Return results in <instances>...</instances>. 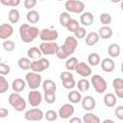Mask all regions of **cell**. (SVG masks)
Here are the masks:
<instances>
[{
    "mask_svg": "<svg viewBox=\"0 0 123 123\" xmlns=\"http://www.w3.org/2000/svg\"><path fill=\"white\" fill-rule=\"evenodd\" d=\"M78 46V40L74 36H69L66 37L63 44L62 46H59L58 51L56 53V56L60 60H66L71 56L76 48Z\"/></svg>",
    "mask_w": 123,
    "mask_h": 123,
    "instance_id": "obj_1",
    "label": "cell"
},
{
    "mask_svg": "<svg viewBox=\"0 0 123 123\" xmlns=\"http://www.w3.org/2000/svg\"><path fill=\"white\" fill-rule=\"evenodd\" d=\"M40 30L37 27L31 26L27 23L21 24L19 27V36L23 42L30 43L39 36Z\"/></svg>",
    "mask_w": 123,
    "mask_h": 123,
    "instance_id": "obj_2",
    "label": "cell"
},
{
    "mask_svg": "<svg viewBox=\"0 0 123 123\" xmlns=\"http://www.w3.org/2000/svg\"><path fill=\"white\" fill-rule=\"evenodd\" d=\"M9 104L16 111H22L26 109V101L24 98L19 94V92H12L9 95L8 98Z\"/></svg>",
    "mask_w": 123,
    "mask_h": 123,
    "instance_id": "obj_3",
    "label": "cell"
},
{
    "mask_svg": "<svg viewBox=\"0 0 123 123\" xmlns=\"http://www.w3.org/2000/svg\"><path fill=\"white\" fill-rule=\"evenodd\" d=\"M90 83L97 93L102 94V93L106 92L107 87H108V84H107V81L105 80V78L102 77L101 75H99V74L93 75L91 77Z\"/></svg>",
    "mask_w": 123,
    "mask_h": 123,
    "instance_id": "obj_4",
    "label": "cell"
},
{
    "mask_svg": "<svg viewBox=\"0 0 123 123\" xmlns=\"http://www.w3.org/2000/svg\"><path fill=\"white\" fill-rule=\"evenodd\" d=\"M25 81L31 89H37L41 85L42 78L39 73L32 71V72H28L25 75Z\"/></svg>",
    "mask_w": 123,
    "mask_h": 123,
    "instance_id": "obj_5",
    "label": "cell"
},
{
    "mask_svg": "<svg viewBox=\"0 0 123 123\" xmlns=\"http://www.w3.org/2000/svg\"><path fill=\"white\" fill-rule=\"evenodd\" d=\"M64 8L68 12L82 13L85 10V4L82 0H66L64 3Z\"/></svg>",
    "mask_w": 123,
    "mask_h": 123,
    "instance_id": "obj_6",
    "label": "cell"
},
{
    "mask_svg": "<svg viewBox=\"0 0 123 123\" xmlns=\"http://www.w3.org/2000/svg\"><path fill=\"white\" fill-rule=\"evenodd\" d=\"M60 78L62 80V86L66 89H72L75 86H76V82L74 80L73 74L71 73V71L66 70V71H62L60 74Z\"/></svg>",
    "mask_w": 123,
    "mask_h": 123,
    "instance_id": "obj_7",
    "label": "cell"
},
{
    "mask_svg": "<svg viewBox=\"0 0 123 123\" xmlns=\"http://www.w3.org/2000/svg\"><path fill=\"white\" fill-rule=\"evenodd\" d=\"M49 66H50L49 60L46 59V58H40L38 60H35V61L32 62L31 70L35 71V72H37V73H40V72H43L44 70L48 69Z\"/></svg>",
    "mask_w": 123,
    "mask_h": 123,
    "instance_id": "obj_8",
    "label": "cell"
},
{
    "mask_svg": "<svg viewBox=\"0 0 123 123\" xmlns=\"http://www.w3.org/2000/svg\"><path fill=\"white\" fill-rule=\"evenodd\" d=\"M38 47L41 50L43 55L50 56V55H54V54L56 55L59 45L55 41H42Z\"/></svg>",
    "mask_w": 123,
    "mask_h": 123,
    "instance_id": "obj_9",
    "label": "cell"
},
{
    "mask_svg": "<svg viewBox=\"0 0 123 123\" xmlns=\"http://www.w3.org/2000/svg\"><path fill=\"white\" fill-rule=\"evenodd\" d=\"M44 117V113L40 109L34 108L31 110H28L24 113V118L28 121H40Z\"/></svg>",
    "mask_w": 123,
    "mask_h": 123,
    "instance_id": "obj_10",
    "label": "cell"
},
{
    "mask_svg": "<svg viewBox=\"0 0 123 123\" xmlns=\"http://www.w3.org/2000/svg\"><path fill=\"white\" fill-rule=\"evenodd\" d=\"M38 37L42 41H55L58 38L59 34L54 29L44 28V29L40 30V33H39Z\"/></svg>",
    "mask_w": 123,
    "mask_h": 123,
    "instance_id": "obj_11",
    "label": "cell"
},
{
    "mask_svg": "<svg viewBox=\"0 0 123 123\" xmlns=\"http://www.w3.org/2000/svg\"><path fill=\"white\" fill-rule=\"evenodd\" d=\"M28 101L33 108L38 107L42 102V95L38 90L31 89V91L28 93Z\"/></svg>",
    "mask_w": 123,
    "mask_h": 123,
    "instance_id": "obj_12",
    "label": "cell"
},
{
    "mask_svg": "<svg viewBox=\"0 0 123 123\" xmlns=\"http://www.w3.org/2000/svg\"><path fill=\"white\" fill-rule=\"evenodd\" d=\"M74 112H75V108H74V106H73L72 104H69V103L63 104V105L60 108V110H59V111H58L59 116H60L61 118H62V119H67V118H69L70 116H72V115L74 114Z\"/></svg>",
    "mask_w": 123,
    "mask_h": 123,
    "instance_id": "obj_13",
    "label": "cell"
},
{
    "mask_svg": "<svg viewBox=\"0 0 123 123\" xmlns=\"http://www.w3.org/2000/svg\"><path fill=\"white\" fill-rule=\"evenodd\" d=\"M75 71L82 77H88L91 75V68L90 66L83 62H79L75 67Z\"/></svg>",
    "mask_w": 123,
    "mask_h": 123,
    "instance_id": "obj_14",
    "label": "cell"
},
{
    "mask_svg": "<svg viewBox=\"0 0 123 123\" xmlns=\"http://www.w3.org/2000/svg\"><path fill=\"white\" fill-rule=\"evenodd\" d=\"M81 103H82V108L86 111H90L94 110L96 107V101H95L94 97H92L90 95L85 96L82 99Z\"/></svg>",
    "mask_w": 123,
    "mask_h": 123,
    "instance_id": "obj_15",
    "label": "cell"
},
{
    "mask_svg": "<svg viewBox=\"0 0 123 123\" xmlns=\"http://www.w3.org/2000/svg\"><path fill=\"white\" fill-rule=\"evenodd\" d=\"M13 34V28L9 23H3L0 25V38L6 40Z\"/></svg>",
    "mask_w": 123,
    "mask_h": 123,
    "instance_id": "obj_16",
    "label": "cell"
},
{
    "mask_svg": "<svg viewBox=\"0 0 123 123\" xmlns=\"http://www.w3.org/2000/svg\"><path fill=\"white\" fill-rule=\"evenodd\" d=\"M112 87L114 89L116 97L123 99V79L115 78L112 81Z\"/></svg>",
    "mask_w": 123,
    "mask_h": 123,
    "instance_id": "obj_17",
    "label": "cell"
},
{
    "mask_svg": "<svg viewBox=\"0 0 123 123\" xmlns=\"http://www.w3.org/2000/svg\"><path fill=\"white\" fill-rule=\"evenodd\" d=\"M101 68L107 73L112 72L115 68V62L111 58H105L103 61H101Z\"/></svg>",
    "mask_w": 123,
    "mask_h": 123,
    "instance_id": "obj_18",
    "label": "cell"
},
{
    "mask_svg": "<svg viewBox=\"0 0 123 123\" xmlns=\"http://www.w3.org/2000/svg\"><path fill=\"white\" fill-rule=\"evenodd\" d=\"M94 21V15L89 12H85L81 13L80 22L84 26H90Z\"/></svg>",
    "mask_w": 123,
    "mask_h": 123,
    "instance_id": "obj_19",
    "label": "cell"
},
{
    "mask_svg": "<svg viewBox=\"0 0 123 123\" xmlns=\"http://www.w3.org/2000/svg\"><path fill=\"white\" fill-rule=\"evenodd\" d=\"M26 81L21 79V78H16L15 80L12 81V88L13 91L15 92H21L25 89L26 87Z\"/></svg>",
    "mask_w": 123,
    "mask_h": 123,
    "instance_id": "obj_20",
    "label": "cell"
},
{
    "mask_svg": "<svg viewBox=\"0 0 123 123\" xmlns=\"http://www.w3.org/2000/svg\"><path fill=\"white\" fill-rule=\"evenodd\" d=\"M112 34H113V31L111 27H109L108 25H104L102 26L99 30H98V35L101 38L103 39H108V38H111L112 37Z\"/></svg>",
    "mask_w": 123,
    "mask_h": 123,
    "instance_id": "obj_21",
    "label": "cell"
},
{
    "mask_svg": "<svg viewBox=\"0 0 123 123\" xmlns=\"http://www.w3.org/2000/svg\"><path fill=\"white\" fill-rule=\"evenodd\" d=\"M103 101H104V104L108 107V108H112L116 105V102H117V99H116V96L115 94L113 93H106L104 95V98H103Z\"/></svg>",
    "mask_w": 123,
    "mask_h": 123,
    "instance_id": "obj_22",
    "label": "cell"
},
{
    "mask_svg": "<svg viewBox=\"0 0 123 123\" xmlns=\"http://www.w3.org/2000/svg\"><path fill=\"white\" fill-rule=\"evenodd\" d=\"M99 38H100V37H99L98 33H96V32H90V33H88L86 35L85 41H86V45L93 46V45H95L99 41Z\"/></svg>",
    "mask_w": 123,
    "mask_h": 123,
    "instance_id": "obj_23",
    "label": "cell"
},
{
    "mask_svg": "<svg viewBox=\"0 0 123 123\" xmlns=\"http://www.w3.org/2000/svg\"><path fill=\"white\" fill-rule=\"evenodd\" d=\"M27 55H28V58H30L31 60H34L35 61V60L40 59L41 58V55H43V54H42L41 50L39 49V47L34 46V47H31V48L28 49Z\"/></svg>",
    "mask_w": 123,
    "mask_h": 123,
    "instance_id": "obj_24",
    "label": "cell"
},
{
    "mask_svg": "<svg viewBox=\"0 0 123 123\" xmlns=\"http://www.w3.org/2000/svg\"><path fill=\"white\" fill-rule=\"evenodd\" d=\"M26 18L27 21L31 24H36L39 21L40 19V15L38 13V12L35 11V10H29V12L26 14Z\"/></svg>",
    "mask_w": 123,
    "mask_h": 123,
    "instance_id": "obj_25",
    "label": "cell"
},
{
    "mask_svg": "<svg viewBox=\"0 0 123 123\" xmlns=\"http://www.w3.org/2000/svg\"><path fill=\"white\" fill-rule=\"evenodd\" d=\"M42 88H43L44 92H56L57 85L54 81L48 79V80H45L42 83Z\"/></svg>",
    "mask_w": 123,
    "mask_h": 123,
    "instance_id": "obj_26",
    "label": "cell"
},
{
    "mask_svg": "<svg viewBox=\"0 0 123 123\" xmlns=\"http://www.w3.org/2000/svg\"><path fill=\"white\" fill-rule=\"evenodd\" d=\"M120 46L117 43H111L108 47V54L111 58H117L120 55Z\"/></svg>",
    "mask_w": 123,
    "mask_h": 123,
    "instance_id": "obj_27",
    "label": "cell"
},
{
    "mask_svg": "<svg viewBox=\"0 0 123 123\" xmlns=\"http://www.w3.org/2000/svg\"><path fill=\"white\" fill-rule=\"evenodd\" d=\"M67 98L69 100L70 103L72 104H78L82 101V95H81V92L78 91V90H71L68 95H67Z\"/></svg>",
    "mask_w": 123,
    "mask_h": 123,
    "instance_id": "obj_28",
    "label": "cell"
},
{
    "mask_svg": "<svg viewBox=\"0 0 123 123\" xmlns=\"http://www.w3.org/2000/svg\"><path fill=\"white\" fill-rule=\"evenodd\" d=\"M31 64H32V62H31V59L30 58H26V57H22L18 60L17 62V65L20 69L22 70H28V69H31Z\"/></svg>",
    "mask_w": 123,
    "mask_h": 123,
    "instance_id": "obj_29",
    "label": "cell"
},
{
    "mask_svg": "<svg viewBox=\"0 0 123 123\" xmlns=\"http://www.w3.org/2000/svg\"><path fill=\"white\" fill-rule=\"evenodd\" d=\"M83 121L85 123H99L100 122V118L96 114H94V113H92L90 111H87L86 113L84 114Z\"/></svg>",
    "mask_w": 123,
    "mask_h": 123,
    "instance_id": "obj_30",
    "label": "cell"
},
{
    "mask_svg": "<svg viewBox=\"0 0 123 123\" xmlns=\"http://www.w3.org/2000/svg\"><path fill=\"white\" fill-rule=\"evenodd\" d=\"M20 18V12L17 9H11L8 14V19L11 23H17Z\"/></svg>",
    "mask_w": 123,
    "mask_h": 123,
    "instance_id": "obj_31",
    "label": "cell"
},
{
    "mask_svg": "<svg viewBox=\"0 0 123 123\" xmlns=\"http://www.w3.org/2000/svg\"><path fill=\"white\" fill-rule=\"evenodd\" d=\"M89 86H90V82L87 79H86V78L80 79L77 82V87H78L79 91H81V92L87 91L89 89Z\"/></svg>",
    "mask_w": 123,
    "mask_h": 123,
    "instance_id": "obj_32",
    "label": "cell"
},
{
    "mask_svg": "<svg viewBox=\"0 0 123 123\" xmlns=\"http://www.w3.org/2000/svg\"><path fill=\"white\" fill-rule=\"evenodd\" d=\"M87 62L88 63L91 65V66H97L98 64L101 63V59H100V56L93 52V53H90L87 57Z\"/></svg>",
    "mask_w": 123,
    "mask_h": 123,
    "instance_id": "obj_33",
    "label": "cell"
},
{
    "mask_svg": "<svg viewBox=\"0 0 123 123\" xmlns=\"http://www.w3.org/2000/svg\"><path fill=\"white\" fill-rule=\"evenodd\" d=\"M70 20H71V16H70V14H69L68 12H63L59 16V22H60V24L62 26L65 27V28H66V26H67V24L69 23Z\"/></svg>",
    "mask_w": 123,
    "mask_h": 123,
    "instance_id": "obj_34",
    "label": "cell"
},
{
    "mask_svg": "<svg viewBox=\"0 0 123 123\" xmlns=\"http://www.w3.org/2000/svg\"><path fill=\"white\" fill-rule=\"evenodd\" d=\"M78 62H79V61L77 58H75V57L68 58V59H66V62H65V68L69 71L75 70V67L78 64Z\"/></svg>",
    "mask_w": 123,
    "mask_h": 123,
    "instance_id": "obj_35",
    "label": "cell"
},
{
    "mask_svg": "<svg viewBox=\"0 0 123 123\" xmlns=\"http://www.w3.org/2000/svg\"><path fill=\"white\" fill-rule=\"evenodd\" d=\"M2 46H3L4 50L7 51V52H12L15 49V43L12 40H10V39L4 40L3 43H2Z\"/></svg>",
    "mask_w": 123,
    "mask_h": 123,
    "instance_id": "obj_36",
    "label": "cell"
},
{
    "mask_svg": "<svg viewBox=\"0 0 123 123\" xmlns=\"http://www.w3.org/2000/svg\"><path fill=\"white\" fill-rule=\"evenodd\" d=\"M111 15L109 13V12H102L100 14V22L103 24V25H109L111 23Z\"/></svg>",
    "mask_w": 123,
    "mask_h": 123,
    "instance_id": "obj_37",
    "label": "cell"
},
{
    "mask_svg": "<svg viewBox=\"0 0 123 123\" xmlns=\"http://www.w3.org/2000/svg\"><path fill=\"white\" fill-rule=\"evenodd\" d=\"M58 116H59V113H57V112H56L55 111H53V110H49V111H47L46 113L44 114L45 119H46L47 121H50V122H52V121H56L57 118H58Z\"/></svg>",
    "mask_w": 123,
    "mask_h": 123,
    "instance_id": "obj_38",
    "label": "cell"
},
{
    "mask_svg": "<svg viewBox=\"0 0 123 123\" xmlns=\"http://www.w3.org/2000/svg\"><path fill=\"white\" fill-rule=\"evenodd\" d=\"M79 27H80V23H79L76 19L71 18V20L69 21V23H68V24H67V26H66V29H67L69 32L74 33V32H75Z\"/></svg>",
    "mask_w": 123,
    "mask_h": 123,
    "instance_id": "obj_39",
    "label": "cell"
},
{
    "mask_svg": "<svg viewBox=\"0 0 123 123\" xmlns=\"http://www.w3.org/2000/svg\"><path fill=\"white\" fill-rule=\"evenodd\" d=\"M9 89V83L3 75L0 76V93L3 94Z\"/></svg>",
    "mask_w": 123,
    "mask_h": 123,
    "instance_id": "obj_40",
    "label": "cell"
},
{
    "mask_svg": "<svg viewBox=\"0 0 123 123\" xmlns=\"http://www.w3.org/2000/svg\"><path fill=\"white\" fill-rule=\"evenodd\" d=\"M43 98L47 104H53L56 101V92H44Z\"/></svg>",
    "mask_w": 123,
    "mask_h": 123,
    "instance_id": "obj_41",
    "label": "cell"
},
{
    "mask_svg": "<svg viewBox=\"0 0 123 123\" xmlns=\"http://www.w3.org/2000/svg\"><path fill=\"white\" fill-rule=\"evenodd\" d=\"M86 30L84 28V27H79L75 32H74V37L76 38H84L86 37Z\"/></svg>",
    "mask_w": 123,
    "mask_h": 123,
    "instance_id": "obj_42",
    "label": "cell"
},
{
    "mask_svg": "<svg viewBox=\"0 0 123 123\" xmlns=\"http://www.w3.org/2000/svg\"><path fill=\"white\" fill-rule=\"evenodd\" d=\"M0 3L7 7H17L20 4V0H0Z\"/></svg>",
    "mask_w": 123,
    "mask_h": 123,
    "instance_id": "obj_43",
    "label": "cell"
},
{
    "mask_svg": "<svg viewBox=\"0 0 123 123\" xmlns=\"http://www.w3.org/2000/svg\"><path fill=\"white\" fill-rule=\"evenodd\" d=\"M10 72H11L10 65H8V64H6L4 62H1L0 63V74L5 76V75H8Z\"/></svg>",
    "mask_w": 123,
    "mask_h": 123,
    "instance_id": "obj_44",
    "label": "cell"
},
{
    "mask_svg": "<svg viewBox=\"0 0 123 123\" xmlns=\"http://www.w3.org/2000/svg\"><path fill=\"white\" fill-rule=\"evenodd\" d=\"M37 0H24V7L27 10H33L37 5Z\"/></svg>",
    "mask_w": 123,
    "mask_h": 123,
    "instance_id": "obj_45",
    "label": "cell"
},
{
    "mask_svg": "<svg viewBox=\"0 0 123 123\" xmlns=\"http://www.w3.org/2000/svg\"><path fill=\"white\" fill-rule=\"evenodd\" d=\"M114 114L119 120H123V106H118L114 111Z\"/></svg>",
    "mask_w": 123,
    "mask_h": 123,
    "instance_id": "obj_46",
    "label": "cell"
},
{
    "mask_svg": "<svg viewBox=\"0 0 123 123\" xmlns=\"http://www.w3.org/2000/svg\"><path fill=\"white\" fill-rule=\"evenodd\" d=\"M8 114H9V111H8L6 108H1V109H0V117H1V118L6 117Z\"/></svg>",
    "mask_w": 123,
    "mask_h": 123,
    "instance_id": "obj_47",
    "label": "cell"
},
{
    "mask_svg": "<svg viewBox=\"0 0 123 123\" xmlns=\"http://www.w3.org/2000/svg\"><path fill=\"white\" fill-rule=\"evenodd\" d=\"M69 122H70V123H74V122H76V123H81V122H82V119H80L79 117H72V118L69 120Z\"/></svg>",
    "mask_w": 123,
    "mask_h": 123,
    "instance_id": "obj_48",
    "label": "cell"
},
{
    "mask_svg": "<svg viewBox=\"0 0 123 123\" xmlns=\"http://www.w3.org/2000/svg\"><path fill=\"white\" fill-rule=\"evenodd\" d=\"M107 122H113V120H111V119H105L104 121H103V123H107Z\"/></svg>",
    "mask_w": 123,
    "mask_h": 123,
    "instance_id": "obj_49",
    "label": "cell"
},
{
    "mask_svg": "<svg viewBox=\"0 0 123 123\" xmlns=\"http://www.w3.org/2000/svg\"><path fill=\"white\" fill-rule=\"evenodd\" d=\"M122 0H111V2H112V3H119V2H121Z\"/></svg>",
    "mask_w": 123,
    "mask_h": 123,
    "instance_id": "obj_50",
    "label": "cell"
},
{
    "mask_svg": "<svg viewBox=\"0 0 123 123\" xmlns=\"http://www.w3.org/2000/svg\"><path fill=\"white\" fill-rule=\"evenodd\" d=\"M120 9H121V11L123 12V0L121 1V4H120Z\"/></svg>",
    "mask_w": 123,
    "mask_h": 123,
    "instance_id": "obj_51",
    "label": "cell"
},
{
    "mask_svg": "<svg viewBox=\"0 0 123 123\" xmlns=\"http://www.w3.org/2000/svg\"><path fill=\"white\" fill-rule=\"evenodd\" d=\"M121 72H122V74H123V62H122V63H121Z\"/></svg>",
    "mask_w": 123,
    "mask_h": 123,
    "instance_id": "obj_52",
    "label": "cell"
},
{
    "mask_svg": "<svg viewBox=\"0 0 123 123\" xmlns=\"http://www.w3.org/2000/svg\"><path fill=\"white\" fill-rule=\"evenodd\" d=\"M58 1H63V0H58Z\"/></svg>",
    "mask_w": 123,
    "mask_h": 123,
    "instance_id": "obj_53",
    "label": "cell"
},
{
    "mask_svg": "<svg viewBox=\"0 0 123 123\" xmlns=\"http://www.w3.org/2000/svg\"><path fill=\"white\" fill-rule=\"evenodd\" d=\"M40 1H44V0H40Z\"/></svg>",
    "mask_w": 123,
    "mask_h": 123,
    "instance_id": "obj_54",
    "label": "cell"
},
{
    "mask_svg": "<svg viewBox=\"0 0 123 123\" xmlns=\"http://www.w3.org/2000/svg\"><path fill=\"white\" fill-rule=\"evenodd\" d=\"M82 1H84V0H82Z\"/></svg>",
    "mask_w": 123,
    "mask_h": 123,
    "instance_id": "obj_55",
    "label": "cell"
}]
</instances>
